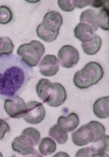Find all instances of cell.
Wrapping results in <instances>:
<instances>
[{
    "label": "cell",
    "mask_w": 109,
    "mask_h": 157,
    "mask_svg": "<svg viewBox=\"0 0 109 157\" xmlns=\"http://www.w3.org/2000/svg\"><path fill=\"white\" fill-rule=\"evenodd\" d=\"M33 69L15 54L0 56V98L19 96L31 79Z\"/></svg>",
    "instance_id": "obj_1"
},
{
    "label": "cell",
    "mask_w": 109,
    "mask_h": 157,
    "mask_svg": "<svg viewBox=\"0 0 109 157\" xmlns=\"http://www.w3.org/2000/svg\"><path fill=\"white\" fill-rule=\"evenodd\" d=\"M37 96L49 106L58 107L64 104L67 98L64 86L59 82L52 83L47 78H41L36 86Z\"/></svg>",
    "instance_id": "obj_2"
},
{
    "label": "cell",
    "mask_w": 109,
    "mask_h": 157,
    "mask_svg": "<svg viewBox=\"0 0 109 157\" xmlns=\"http://www.w3.org/2000/svg\"><path fill=\"white\" fill-rule=\"evenodd\" d=\"M105 128L102 123L91 121L74 132L71 139L76 146L81 147L102 140L105 136Z\"/></svg>",
    "instance_id": "obj_3"
},
{
    "label": "cell",
    "mask_w": 109,
    "mask_h": 157,
    "mask_svg": "<svg viewBox=\"0 0 109 157\" xmlns=\"http://www.w3.org/2000/svg\"><path fill=\"white\" fill-rule=\"evenodd\" d=\"M103 76L102 66L96 62H90L82 69L76 72L73 78V83L79 89H87L97 84Z\"/></svg>",
    "instance_id": "obj_4"
},
{
    "label": "cell",
    "mask_w": 109,
    "mask_h": 157,
    "mask_svg": "<svg viewBox=\"0 0 109 157\" xmlns=\"http://www.w3.org/2000/svg\"><path fill=\"white\" fill-rule=\"evenodd\" d=\"M39 132L33 127L28 128L22 131L21 135L14 139L12 143V148L14 151L21 155L35 154V147L40 140Z\"/></svg>",
    "instance_id": "obj_5"
},
{
    "label": "cell",
    "mask_w": 109,
    "mask_h": 157,
    "mask_svg": "<svg viewBox=\"0 0 109 157\" xmlns=\"http://www.w3.org/2000/svg\"><path fill=\"white\" fill-rule=\"evenodd\" d=\"M45 52L43 44L37 40L22 44L17 51V55L30 67H36Z\"/></svg>",
    "instance_id": "obj_6"
},
{
    "label": "cell",
    "mask_w": 109,
    "mask_h": 157,
    "mask_svg": "<svg viewBox=\"0 0 109 157\" xmlns=\"http://www.w3.org/2000/svg\"><path fill=\"white\" fill-rule=\"evenodd\" d=\"M46 113L45 108L42 103L32 101L26 104V111L23 117L28 123L36 125L43 121Z\"/></svg>",
    "instance_id": "obj_7"
},
{
    "label": "cell",
    "mask_w": 109,
    "mask_h": 157,
    "mask_svg": "<svg viewBox=\"0 0 109 157\" xmlns=\"http://www.w3.org/2000/svg\"><path fill=\"white\" fill-rule=\"evenodd\" d=\"M109 136L105 135L102 140L92 146L83 148L77 152L76 157H108Z\"/></svg>",
    "instance_id": "obj_8"
},
{
    "label": "cell",
    "mask_w": 109,
    "mask_h": 157,
    "mask_svg": "<svg viewBox=\"0 0 109 157\" xmlns=\"http://www.w3.org/2000/svg\"><path fill=\"white\" fill-rule=\"evenodd\" d=\"M58 57L62 67L66 68L74 67L80 59V54L78 50L69 45H65L60 49Z\"/></svg>",
    "instance_id": "obj_9"
},
{
    "label": "cell",
    "mask_w": 109,
    "mask_h": 157,
    "mask_svg": "<svg viewBox=\"0 0 109 157\" xmlns=\"http://www.w3.org/2000/svg\"><path fill=\"white\" fill-rule=\"evenodd\" d=\"M4 108L8 116L13 118L23 117L26 111V104L19 96L6 99Z\"/></svg>",
    "instance_id": "obj_10"
},
{
    "label": "cell",
    "mask_w": 109,
    "mask_h": 157,
    "mask_svg": "<svg viewBox=\"0 0 109 157\" xmlns=\"http://www.w3.org/2000/svg\"><path fill=\"white\" fill-rule=\"evenodd\" d=\"M63 23L62 16L56 11H51L44 16L42 22L40 24L43 29L47 31L59 34Z\"/></svg>",
    "instance_id": "obj_11"
},
{
    "label": "cell",
    "mask_w": 109,
    "mask_h": 157,
    "mask_svg": "<svg viewBox=\"0 0 109 157\" xmlns=\"http://www.w3.org/2000/svg\"><path fill=\"white\" fill-rule=\"evenodd\" d=\"M59 63L55 56L47 54L44 57L39 65L40 73L44 76H53L59 70Z\"/></svg>",
    "instance_id": "obj_12"
},
{
    "label": "cell",
    "mask_w": 109,
    "mask_h": 157,
    "mask_svg": "<svg viewBox=\"0 0 109 157\" xmlns=\"http://www.w3.org/2000/svg\"><path fill=\"white\" fill-rule=\"evenodd\" d=\"M79 124V116L75 113H71L66 117L61 116L57 120V124L67 133L75 130Z\"/></svg>",
    "instance_id": "obj_13"
},
{
    "label": "cell",
    "mask_w": 109,
    "mask_h": 157,
    "mask_svg": "<svg viewBox=\"0 0 109 157\" xmlns=\"http://www.w3.org/2000/svg\"><path fill=\"white\" fill-rule=\"evenodd\" d=\"M109 97L100 98L93 105V112L97 117L105 119L109 117Z\"/></svg>",
    "instance_id": "obj_14"
},
{
    "label": "cell",
    "mask_w": 109,
    "mask_h": 157,
    "mask_svg": "<svg viewBox=\"0 0 109 157\" xmlns=\"http://www.w3.org/2000/svg\"><path fill=\"white\" fill-rule=\"evenodd\" d=\"M81 23L89 25L92 27L94 32L98 30L99 28V17L98 12L95 10H85L82 12L80 17Z\"/></svg>",
    "instance_id": "obj_15"
},
{
    "label": "cell",
    "mask_w": 109,
    "mask_h": 157,
    "mask_svg": "<svg viewBox=\"0 0 109 157\" xmlns=\"http://www.w3.org/2000/svg\"><path fill=\"white\" fill-rule=\"evenodd\" d=\"M102 39L98 35H94L92 38L87 41L82 42L81 47L85 54L93 56L97 53L101 48Z\"/></svg>",
    "instance_id": "obj_16"
},
{
    "label": "cell",
    "mask_w": 109,
    "mask_h": 157,
    "mask_svg": "<svg viewBox=\"0 0 109 157\" xmlns=\"http://www.w3.org/2000/svg\"><path fill=\"white\" fill-rule=\"evenodd\" d=\"M74 35L82 43L91 39L95 35V32L90 26L80 22L75 28Z\"/></svg>",
    "instance_id": "obj_17"
},
{
    "label": "cell",
    "mask_w": 109,
    "mask_h": 157,
    "mask_svg": "<svg viewBox=\"0 0 109 157\" xmlns=\"http://www.w3.org/2000/svg\"><path fill=\"white\" fill-rule=\"evenodd\" d=\"M49 135L59 144H61L66 143L69 138L67 132L61 128L57 124L52 126L50 128Z\"/></svg>",
    "instance_id": "obj_18"
},
{
    "label": "cell",
    "mask_w": 109,
    "mask_h": 157,
    "mask_svg": "<svg viewBox=\"0 0 109 157\" xmlns=\"http://www.w3.org/2000/svg\"><path fill=\"white\" fill-rule=\"evenodd\" d=\"M56 144L55 141L50 137L42 139L39 146V151L44 156H49L55 152Z\"/></svg>",
    "instance_id": "obj_19"
},
{
    "label": "cell",
    "mask_w": 109,
    "mask_h": 157,
    "mask_svg": "<svg viewBox=\"0 0 109 157\" xmlns=\"http://www.w3.org/2000/svg\"><path fill=\"white\" fill-rule=\"evenodd\" d=\"M108 3L101 7L98 12L99 17V27L103 30L108 31L109 27V6Z\"/></svg>",
    "instance_id": "obj_20"
},
{
    "label": "cell",
    "mask_w": 109,
    "mask_h": 157,
    "mask_svg": "<svg viewBox=\"0 0 109 157\" xmlns=\"http://www.w3.org/2000/svg\"><path fill=\"white\" fill-rule=\"evenodd\" d=\"M14 49V44L9 37L0 36V56L12 54Z\"/></svg>",
    "instance_id": "obj_21"
},
{
    "label": "cell",
    "mask_w": 109,
    "mask_h": 157,
    "mask_svg": "<svg viewBox=\"0 0 109 157\" xmlns=\"http://www.w3.org/2000/svg\"><path fill=\"white\" fill-rule=\"evenodd\" d=\"M36 34L39 38L46 42H51L57 39L59 34H54L44 30L40 23L36 28Z\"/></svg>",
    "instance_id": "obj_22"
},
{
    "label": "cell",
    "mask_w": 109,
    "mask_h": 157,
    "mask_svg": "<svg viewBox=\"0 0 109 157\" xmlns=\"http://www.w3.org/2000/svg\"><path fill=\"white\" fill-rule=\"evenodd\" d=\"M13 12L9 7L6 6H0V24L7 25L12 21Z\"/></svg>",
    "instance_id": "obj_23"
},
{
    "label": "cell",
    "mask_w": 109,
    "mask_h": 157,
    "mask_svg": "<svg viewBox=\"0 0 109 157\" xmlns=\"http://www.w3.org/2000/svg\"><path fill=\"white\" fill-rule=\"evenodd\" d=\"M58 6L62 10L66 12H71L76 8L74 1H58Z\"/></svg>",
    "instance_id": "obj_24"
},
{
    "label": "cell",
    "mask_w": 109,
    "mask_h": 157,
    "mask_svg": "<svg viewBox=\"0 0 109 157\" xmlns=\"http://www.w3.org/2000/svg\"><path fill=\"white\" fill-rule=\"evenodd\" d=\"M10 131L9 125L6 120L0 118V140L5 137L6 133Z\"/></svg>",
    "instance_id": "obj_25"
},
{
    "label": "cell",
    "mask_w": 109,
    "mask_h": 157,
    "mask_svg": "<svg viewBox=\"0 0 109 157\" xmlns=\"http://www.w3.org/2000/svg\"><path fill=\"white\" fill-rule=\"evenodd\" d=\"M92 2V1H74V4L76 7L82 8L91 5Z\"/></svg>",
    "instance_id": "obj_26"
},
{
    "label": "cell",
    "mask_w": 109,
    "mask_h": 157,
    "mask_svg": "<svg viewBox=\"0 0 109 157\" xmlns=\"http://www.w3.org/2000/svg\"><path fill=\"white\" fill-rule=\"evenodd\" d=\"M108 3V1H92L91 6L95 8H99L102 7Z\"/></svg>",
    "instance_id": "obj_27"
},
{
    "label": "cell",
    "mask_w": 109,
    "mask_h": 157,
    "mask_svg": "<svg viewBox=\"0 0 109 157\" xmlns=\"http://www.w3.org/2000/svg\"><path fill=\"white\" fill-rule=\"evenodd\" d=\"M62 156L63 157H70L66 153L64 152H60L59 153H57L56 154L54 157H62Z\"/></svg>",
    "instance_id": "obj_28"
},
{
    "label": "cell",
    "mask_w": 109,
    "mask_h": 157,
    "mask_svg": "<svg viewBox=\"0 0 109 157\" xmlns=\"http://www.w3.org/2000/svg\"><path fill=\"white\" fill-rule=\"evenodd\" d=\"M0 157H3V156H2V154L1 152H0Z\"/></svg>",
    "instance_id": "obj_29"
}]
</instances>
